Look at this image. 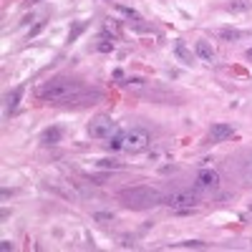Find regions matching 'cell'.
Wrapping results in <instances>:
<instances>
[{"label":"cell","mask_w":252,"mask_h":252,"mask_svg":"<svg viewBox=\"0 0 252 252\" xmlns=\"http://www.w3.org/2000/svg\"><path fill=\"white\" fill-rule=\"evenodd\" d=\"M86 88L71 78H53L38 88V99L46 103H74Z\"/></svg>","instance_id":"obj_1"},{"label":"cell","mask_w":252,"mask_h":252,"mask_svg":"<svg viewBox=\"0 0 252 252\" xmlns=\"http://www.w3.org/2000/svg\"><path fill=\"white\" fill-rule=\"evenodd\" d=\"M119 202L126 207V209H151L156 204H161L164 194L154 187H147V184H136V187H126L121 189L119 194Z\"/></svg>","instance_id":"obj_2"},{"label":"cell","mask_w":252,"mask_h":252,"mask_svg":"<svg viewBox=\"0 0 252 252\" xmlns=\"http://www.w3.org/2000/svg\"><path fill=\"white\" fill-rule=\"evenodd\" d=\"M225 167L229 172V176H235L240 187H252V149H242L237 154H232Z\"/></svg>","instance_id":"obj_3"},{"label":"cell","mask_w":252,"mask_h":252,"mask_svg":"<svg viewBox=\"0 0 252 252\" xmlns=\"http://www.w3.org/2000/svg\"><path fill=\"white\" fill-rule=\"evenodd\" d=\"M200 189H176V192H169L164 194V200H161V204H167L169 209H197L200 207Z\"/></svg>","instance_id":"obj_4"},{"label":"cell","mask_w":252,"mask_h":252,"mask_svg":"<svg viewBox=\"0 0 252 252\" xmlns=\"http://www.w3.org/2000/svg\"><path fill=\"white\" fill-rule=\"evenodd\" d=\"M151 144V134L147 129H129L121 134V151H129V154H139V151H147Z\"/></svg>","instance_id":"obj_5"},{"label":"cell","mask_w":252,"mask_h":252,"mask_svg":"<svg viewBox=\"0 0 252 252\" xmlns=\"http://www.w3.org/2000/svg\"><path fill=\"white\" fill-rule=\"evenodd\" d=\"M86 131H88V136H91V139L106 141V139H111V136L119 134V124H116L111 116H96V119L88 121Z\"/></svg>","instance_id":"obj_6"},{"label":"cell","mask_w":252,"mask_h":252,"mask_svg":"<svg viewBox=\"0 0 252 252\" xmlns=\"http://www.w3.org/2000/svg\"><path fill=\"white\" fill-rule=\"evenodd\" d=\"M194 187L200 189V192H214V189H220V172H214V169H202V172H197Z\"/></svg>","instance_id":"obj_7"},{"label":"cell","mask_w":252,"mask_h":252,"mask_svg":"<svg viewBox=\"0 0 252 252\" xmlns=\"http://www.w3.org/2000/svg\"><path fill=\"white\" fill-rule=\"evenodd\" d=\"M232 136H235V126H229V124H212V129H209V141L212 144L227 141Z\"/></svg>","instance_id":"obj_8"},{"label":"cell","mask_w":252,"mask_h":252,"mask_svg":"<svg viewBox=\"0 0 252 252\" xmlns=\"http://www.w3.org/2000/svg\"><path fill=\"white\" fill-rule=\"evenodd\" d=\"M23 91H25L23 86H15L13 91L5 94V114H8V116L18 111V103H21V99H23Z\"/></svg>","instance_id":"obj_9"},{"label":"cell","mask_w":252,"mask_h":252,"mask_svg":"<svg viewBox=\"0 0 252 252\" xmlns=\"http://www.w3.org/2000/svg\"><path fill=\"white\" fill-rule=\"evenodd\" d=\"M61 139H63L61 126H48V129L41 134V144H43V147H56Z\"/></svg>","instance_id":"obj_10"},{"label":"cell","mask_w":252,"mask_h":252,"mask_svg":"<svg viewBox=\"0 0 252 252\" xmlns=\"http://www.w3.org/2000/svg\"><path fill=\"white\" fill-rule=\"evenodd\" d=\"M194 53H197V56H200L204 63H214V50H212V46H209L207 41H197Z\"/></svg>","instance_id":"obj_11"},{"label":"cell","mask_w":252,"mask_h":252,"mask_svg":"<svg viewBox=\"0 0 252 252\" xmlns=\"http://www.w3.org/2000/svg\"><path fill=\"white\" fill-rule=\"evenodd\" d=\"M174 53H176V56L182 58L184 63H194V56H192V53L187 50V46H184L182 41H176V46H174Z\"/></svg>","instance_id":"obj_12"},{"label":"cell","mask_w":252,"mask_h":252,"mask_svg":"<svg viewBox=\"0 0 252 252\" xmlns=\"http://www.w3.org/2000/svg\"><path fill=\"white\" fill-rule=\"evenodd\" d=\"M217 35H220L222 41H237V38H242V30H237V28H222Z\"/></svg>","instance_id":"obj_13"},{"label":"cell","mask_w":252,"mask_h":252,"mask_svg":"<svg viewBox=\"0 0 252 252\" xmlns=\"http://www.w3.org/2000/svg\"><path fill=\"white\" fill-rule=\"evenodd\" d=\"M86 28H88V23H86V21H78L74 28H71V33H68V41H76V38H78V35H81Z\"/></svg>","instance_id":"obj_14"},{"label":"cell","mask_w":252,"mask_h":252,"mask_svg":"<svg viewBox=\"0 0 252 252\" xmlns=\"http://www.w3.org/2000/svg\"><path fill=\"white\" fill-rule=\"evenodd\" d=\"M96 167L99 169H121V164H119V161H114V159H99Z\"/></svg>","instance_id":"obj_15"},{"label":"cell","mask_w":252,"mask_h":252,"mask_svg":"<svg viewBox=\"0 0 252 252\" xmlns=\"http://www.w3.org/2000/svg\"><path fill=\"white\" fill-rule=\"evenodd\" d=\"M94 222L109 225V222H114V214H111V212H96V214H94Z\"/></svg>","instance_id":"obj_16"},{"label":"cell","mask_w":252,"mask_h":252,"mask_svg":"<svg viewBox=\"0 0 252 252\" xmlns=\"http://www.w3.org/2000/svg\"><path fill=\"white\" fill-rule=\"evenodd\" d=\"M116 10H119V13H124L126 18H134V21H139V13H136V10H131V8H126V5H116Z\"/></svg>","instance_id":"obj_17"},{"label":"cell","mask_w":252,"mask_h":252,"mask_svg":"<svg viewBox=\"0 0 252 252\" xmlns=\"http://www.w3.org/2000/svg\"><path fill=\"white\" fill-rule=\"evenodd\" d=\"M43 25H46V21H41L38 25H33V28H30V33H28V38H35V35H38V33L43 30Z\"/></svg>","instance_id":"obj_18"},{"label":"cell","mask_w":252,"mask_h":252,"mask_svg":"<svg viewBox=\"0 0 252 252\" xmlns=\"http://www.w3.org/2000/svg\"><path fill=\"white\" fill-rule=\"evenodd\" d=\"M247 8H250V5L242 3V0H237V3H229V10H237V13H240V10H247Z\"/></svg>","instance_id":"obj_19"},{"label":"cell","mask_w":252,"mask_h":252,"mask_svg":"<svg viewBox=\"0 0 252 252\" xmlns=\"http://www.w3.org/2000/svg\"><path fill=\"white\" fill-rule=\"evenodd\" d=\"M182 247H197V250H204V242H200V240H189V242H182Z\"/></svg>","instance_id":"obj_20"},{"label":"cell","mask_w":252,"mask_h":252,"mask_svg":"<svg viewBox=\"0 0 252 252\" xmlns=\"http://www.w3.org/2000/svg\"><path fill=\"white\" fill-rule=\"evenodd\" d=\"M99 50L101 53H109V50H114V43L111 41H103V43H99Z\"/></svg>","instance_id":"obj_21"},{"label":"cell","mask_w":252,"mask_h":252,"mask_svg":"<svg viewBox=\"0 0 252 252\" xmlns=\"http://www.w3.org/2000/svg\"><path fill=\"white\" fill-rule=\"evenodd\" d=\"M121 247H134V237H124V240H121Z\"/></svg>","instance_id":"obj_22"},{"label":"cell","mask_w":252,"mask_h":252,"mask_svg":"<svg viewBox=\"0 0 252 252\" xmlns=\"http://www.w3.org/2000/svg\"><path fill=\"white\" fill-rule=\"evenodd\" d=\"M0 247L8 252V250H13V242H10V240H0Z\"/></svg>","instance_id":"obj_23"},{"label":"cell","mask_w":252,"mask_h":252,"mask_svg":"<svg viewBox=\"0 0 252 252\" xmlns=\"http://www.w3.org/2000/svg\"><path fill=\"white\" fill-rule=\"evenodd\" d=\"M114 78H116V81H121V78H124V71H121V68H116V71H114Z\"/></svg>","instance_id":"obj_24"},{"label":"cell","mask_w":252,"mask_h":252,"mask_svg":"<svg viewBox=\"0 0 252 252\" xmlns=\"http://www.w3.org/2000/svg\"><path fill=\"white\" fill-rule=\"evenodd\" d=\"M25 3H28V5H33V3H38V0H25Z\"/></svg>","instance_id":"obj_25"},{"label":"cell","mask_w":252,"mask_h":252,"mask_svg":"<svg viewBox=\"0 0 252 252\" xmlns=\"http://www.w3.org/2000/svg\"><path fill=\"white\" fill-rule=\"evenodd\" d=\"M247 58H252V48H250V50H247Z\"/></svg>","instance_id":"obj_26"}]
</instances>
